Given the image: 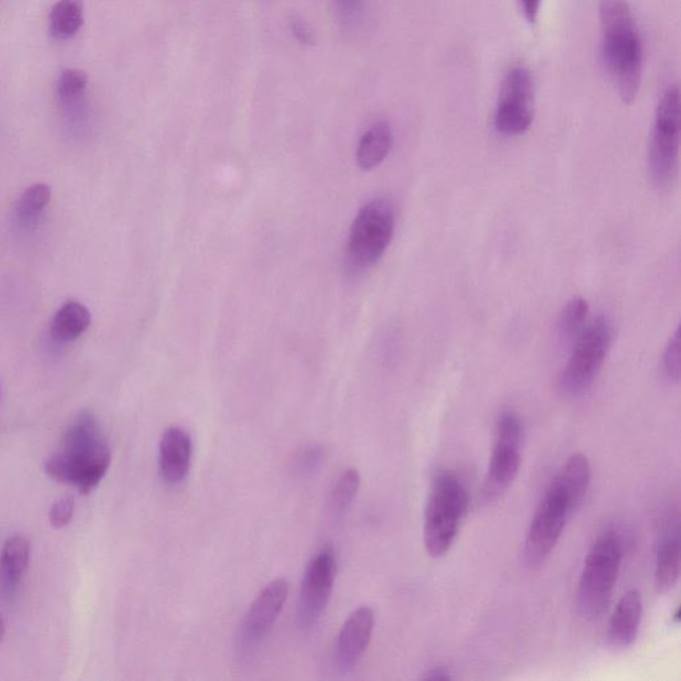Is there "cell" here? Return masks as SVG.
Masks as SVG:
<instances>
[{
    "label": "cell",
    "instance_id": "cell-33",
    "mask_svg": "<svg viewBox=\"0 0 681 681\" xmlns=\"http://www.w3.org/2000/svg\"><path fill=\"white\" fill-rule=\"evenodd\" d=\"M672 620H674V623H679L680 622V607H678V610H676L675 615L672 616Z\"/></svg>",
    "mask_w": 681,
    "mask_h": 681
},
{
    "label": "cell",
    "instance_id": "cell-20",
    "mask_svg": "<svg viewBox=\"0 0 681 681\" xmlns=\"http://www.w3.org/2000/svg\"><path fill=\"white\" fill-rule=\"evenodd\" d=\"M84 23L83 0H58L50 14V32L55 39L67 40L78 34Z\"/></svg>",
    "mask_w": 681,
    "mask_h": 681
},
{
    "label": "cell",
    "instance_id": "cell-29",
    "mask_svg": "<svg viewBox=\"0 0 681 681\" xmlns=\"http://www.w3.org/2000/svg\"><path fill=\"white\" fill-rule=\"evenodd\" d=\"M322 453L317 447H310L306 450L300 459V467L304 470H312L317 467L318 462L321 461Z\"/></svg>",
    "mask_w": 681,
    "mask_h": 681
},
{
    "label": "cell",
    "instance_id": "cell-12",
    "mask_svg": "<svg viewBox=\"0 0 681 681\" xmlns=\"http://www.w3.org/2000/svg\"><path fill=\"white\" fill-rule=\"evenodd\" d=\"M289 594V583L276 579L261 591L241 623L236 638V652L241 660L252 659L272 630L284 608Z\"/></svg>",
    "mask_w": 681,
    "mask_h": 681
},
{
    "label": "cell",
    "instance_id": "cell-15",
    "mask_svg": "<svg viewBox=\"0 0 681 681\" xmlns=\"http://www.w3.org/2000/svg\"><path fill=\"white\" fill-rule=\"evenodd\" d=\"M643 618V599L639 591L631 590L623 595L612 612L608 624V643L615 650H627L638 638Z\"/></svg>",
    "mask_w": 681,
    "mask_h": 681
},
{
    "label": "cell",
    "instance_id": "cell-10",
    "mask_svg": "<svg viewBox=\"0 0 681 681\" xmlns=\"http://www.w3.org/2000/svg\"><path fill=\"white\" fill-rule=\"evenodd\" d=\"M535 116V86L525 66L511 67L503 78L494 114L499 135L517 137L530 130Z\"/></svg>",
    "mask_w": 681,
    "mask_h": 681
},
{
    "label": "cell",
    "instance_id": "cell-23",
    "mask_svg": "<svg viewBox=\"0 0 681 681\" xmlns=\"http://www.w3.org/2000/svg\"><path fill=\"white\" fill-rule=\"evenodd\" d=\"M360 486L361 477L357 470H345L338 478L332 498H330V506H332V511L337 517H342V515L348 513L357 497Z\"/></svg>",
    "mask_w": 681,
    "mask_h": 681
},
{
    "label": "cell",
    "instance_id": "cell-27",
    "mask_svg": "<svg viewBox=\"0 0 681 681\" xmlns=\"http://www.w3.org/2000/svg\"><path fill=\"white\" fill-rule=\"evenodd\" d=\"M289 30L297 42L304 44V46H313L314 42H316L312 28L300 16H292L289 19Z\"/></svg>",
    "mask_w": 681,
    "mask_h": 681
},
{
    "label": "cell",
    "instance_id": "cell-13",
    "mask_svg": "<svg viewBox=\"0 0 681 681\" xmlns=\"http://www.w3.org/2000/svg\"><path fill=\"white\" fill-rule=\"evenodd\" d=\"M376 624L372 608H357L346 619L336 644V663L341 671L348 672L357 666L368 650Z\"/></svg>",
    "mask_w": 681,
    "mask_h": 681
},
{
    "label": "cell",
    "instance_id": "cell-11",
    "mask_svg": "<svg viewBox=\"0 0 681 681\" xmlns=\"http://www.w3.org/2000/svg\"><path fill=\"white\" fill-rule=\"evenodd\" d=\"M337 574L332 547H324L306 566L298 595L297 619L304 631L312 630L328 607Z\"/></svg>",
    "mask_w": 681,
    "mask_h": 681
},
{
    "label": "cell",
    "instance_id": "cell-7",
    "mask_svg": "<svg viewBox=\"0 0 681 681\" xmlns=\"http://www.w3.org/2000/svg\"><path fill=\"white\" fill-rule=\"evenodd\" d=\"M612 341L614 326L603 316L595 318L579 333L560 377V389L567 397L583 396L594 385Z\"/></svg>",
    "mask_w": 681,
    "mask_h": 681
},
{
    "label": "cell",
    "instance_id": "cell-30",
    "mask_svg": "<svg viewBox=\"0 0 681 681\" xmlns=\"http://www.w3.org/2000/svg\"><path fill=\"white\" fill-rule=\"evenodd\" d=\"M337 3L346 18H354L361 10L362 0H337Z\"/></svg>",
    "mask_w": 681,
    "mask_h": 681
},
{
    "label": "cell",
    "instance_id": "cell-32",
    "mask_svg": "<svg viewBox=\"0 0 681 681\" xmlns=\"http://www.w3.org/2000/svg\"><path fill=\"white\" fill-rule=\"evenodd\" d=\"M4 634H6V623H4L3 616L0 615V643H2Z\"/></svg>",
    "mask_w": 681,
    "mask_h": 681
},
{
    "label": "cell",
    "instance_id": "cell-9",
    "mask_svg": "<svg viewBox=\"0 0 681 681\" xmlns=\"http://www.w3.org/2000/svg\"><path fill=\"white\" fill-rule=\"evenodd\" d=\"M522 423L513 411L499 415L493 454L482 487L483 501L501 498L513 485L521 467Z\"/></svg>",
    "mask_w": 681,
    "mask_h": 681
},
{
    "label": "cell",
    "instance_id": "cell-16",
    "mask_svg": "<svg viewBox=\"0 0 681 681\" xmlns=\"http://www.w3.org/2000/svg\"><path fill=\"white\" fill-rule=\"evenodd\" d=\"M680 578V529L679 518L671 519L664 526L655 556V584L659 592L666 594L678 584Z\"/></svg>",
    "mask_w": 681,
    "mask_h": 681
},
{
    "label": "cell",
    "instance_id": "cell-18",
    "mask_svg": "<svg viewBox=\"0 0 681 681\" xmlns=\"http://www.w3.org/2000/svg\"><path fill=\"white\" fill-rule=\"evenodd\" d=\"M393 148V131L389 123H374L362 135L357 147V164L364 171H372L386 160Z\"/></svg>",
    "mask_w": 681,
    "mask_h": 681
},
{
    "label": "cell",
    "instance_id": "cell-31",
    "mask_svg": "<svg viewBox=\"0 0 681 681\" xmlns=\"http://www.w3.org/2000/svg\"><path fill=\"white\" fill-rule=\"evenodd\" d=\"M422 679L430 681H447L453 680V676L450 675L449 670L445 667H434L427 671Z\"/></svg>",
    "mask_w": 681,
    "mask_h": 681
},
{
    "label": "cell",
    "instance_id": "cell-24",
    "mask_svg": "<svg viewBox=\"0 0 681 681\" xmlns=\"http://www.w3.org/2000/svg\"><path fill=\"white\" fill-rule=\"evenodd\" d=\"M88 86V75L78 68H67L59 76L56 92L60 102L66 106L78 103L83 98Z\"/></svg>",
    "mask_w": 681,
    "mask_h": 681
},
{
    "label": "cell",
    "instance_id": "cell-8",
    "mask_svg": "<svg viewBox=\"0 0 681 681\" xmlns=\"http://www.w3.org/2000/svg\"><path fill=\"white\" fill-rule=\"evenodd\" d=\"M680 131V92L671 86L656 107L648 159L652 180L659 188L670 187L678 175Z\"/></svg>",
    "mask_w": 681,
    "mask_h": 681
},
{
    "label": "cell",
    "instance_id": "cell-2",
    "mask_svg": "<svg viewBox=\"0 0 681 681\" xmlns=\"http://www.w3.org/2000/svg\"><path fill=\"white\" fill-rule=\"evenodd\" d=\"M111 465V450L94 414L84 411L68 427L63 449L48 458L44 471L56 482L91 493L102 482Z\"/></svg>",
    "mask_w": 681,
    "mask_h": 681
},
{
    "label": "cell",
    "instance_id": "cell-34",
    "mask_svg": "<svg viewBox=\"0 0 681 681\" xmlns=\"http://www.w3.org/2000/svg\"><path fill=\"white\" fill-rule=\"evenodd\" d=\"M0 392H2V388H0Z\"/></svg>",
    "mask_w": 681,
    "mask_h": 681
},
{
    "label": "cell",
    "instance_id": "cell-4",
    "mask_svg": "<svg viewBox=\"0 0 681 681\" xmlns=\"http://www.w3.org/2000/svg\"><path fill=\"white\" fill-rule=\"evenodd\" d=\"M623 541L614 530L604 531L584 559L578 587V610L583 618L596 620L610 606L620 566L623 562Z\"/></svg>",
    "mask_w": 681,
    "mask_h": 681
},
{
    "label": "cell",
    "instance_id": "cell-14",
    "mask_svg": "<svg viewBox=\"0 0 681 681\" xmlns=\"http://www.w3.org/2000/svg\"><path fill=\"white\" fill-rule=\"evenodd\" d=\"M193 442L188 431L173 426L165 430L159 445V470L169 486L183 482L191 469Z\"/></svg>",
    "mask_w": 681,
    "mask_h": 681
},
{
    "label": "cell",
    "instance_id": "cell-25",
    "mask_svg": "<svg viewBox=\"0 0 681 681\" xmlns=\"http://www.w3.org/2000/svg\"><path fill=\"white\" fill-rule=\"evenodd\" d=\"M663 372L668 380L679 382L680 380V330L672 334L666 350L663 354Z\"/></svg>",
    "mask_w": 681,
    "mask_h": 681
},
{
    "label": "cell",
    "instance_id": "cell-28",
    "mask_svg": "<svg viewBox=\"0 0 681 681\" xmlns=\"http://www.w3.org/2000/svg\"><path fill=\"white\" fill-rule=\"evenodd\" d=\"M523 14L530 24L537 23L541 12L542 0H519Z\"/></svg>",
    "mask_w": 681,
    "mask_h": 681
},
{
    "label": "cell",
    "instance_id": "cell-17",
    "mask_svg": "<svg viewBox=\"0 0 681 681\" xmlns=\"http://www.w3.org/2000/svg\"><path fill=\"white\" fill-rule=\"evenodd\" d=\"M31 543L23 535H12L0 555V596L12 598L18 592L30 563Z\"/></svg>",
    "mask_w": 681,
    "mask_h": 681
},
{
    "label": "cell",
    "instance_id": "cell-19",
    "mask_svg": "<svg viewBox=\"0 0 681 681\" xmlns=\"http://www.w3.org/2000/svg\"><path fill=\"white\" fill-rule=\"evenodd\" d=\"M91 325V313L78 301H68L56 312L51 336L58 342H71L82 336Z\"/></svg>",
    "mask_w": 681,
    "mask_h": 681
},
{
    "label": "cell",
    "instance_id": "cell-21",
    "mask_svg": "<svg viewBox=\"0 0 681 681\" xmlns=\"http://www.w3.org/2000/svg\"><path fill=\"white\" fill-rule=\"evenodd\" d=\"M51 200V188L47 184H34L24 191L18 203V219L20 223L31 227L36 223L40 213Z\"/></svg>",
    "mask_w": 681,
    "mask_h": 681
},
{
    "label": "cell",
    "instance_id": "cell-26",
    "mask_svg": "<svg viewBox=\"0 0 681 681\" xmlns=\"http://www.w3.org/2000/svg\"><path fill=\"white\" fill-rule=\"evenodd\" d=\"M74 511H75L74 497H71V495H67V497L58 499V501H56L54 505L51 506L50 510L51 525L56 527V529H63V527H66L68 523L71 522L72 517H74Z\"/></svg>",
    "mask_w": 681,
    "mask_h": 681
},
{
    "label": "cell",
    "instance_id": "cell-3",
    "mask_svg": "<svg viewBox=\"0 0 681 681\" xmlns=\"http://www.w3.org/2000/svg\"><path fill=\"white\" fill-rule=\"evenodd\" d=\"M469 503V493L457 473L441 470L434 475L423 522V543L430 556L442 558L451 550Z\"/></svg>",
    "mask_w": 681,
    "mask_h": 681
},
{
    "label": "cell",
    "instance_id": "cell-6",
    "mask_svg": "<svg viewBox=\"0 0 681 681\" xmlns=\"http://www.w3.org/2000/svg\"><path fill=\"white\" fill-rule=\"evenodd\" d=\"M580 509L556 479H552L527 530L525 560L530 568L541 567L562 538L567 522Z\"/></svg>",
    "mask_w": 681,
    "mask_h": 681
},
{
    "label": "cell",
    "instance_id": "cell-22",
    "mask_svg": "<svg viewBox=\"0 0 681 681\" xmlns=\"http://www.w3.org/2000/svg\"><path fill=\"white\" fill-rule=\"evenodd\" d=\"M588 313H590V306L584 298L574 297L568 301L562 314H560V336L564 340L574 341L579 333L586 328Z\"/></svg>",
    "mask_w": 681,
    "mask_h": 681
},
{
    "label": "cell",
    "instance_id": "cell-1",
    "mask_svg": "<svg viewBox=\"0 0 681 681\" xmlns=\"http://www.w3.org/2000/svg\"><path fill=\"white\" fill-rule=\"evenodd\" d=\"M602 58L624 104L638 98L644 50L638 24L627 0H598Z\"/></svg>",
    "mask_w": 681,
    "mask_h": 681
},
{
    "label": "cell",
    "instance_id": "cell-5",
    "mask_svg": "<svg viewBox=\"0 0 681 681\" xmlns=\"http://www.w3.org/2000/svg\"><path fill=\"white\" fill-rule=\"evenodd\" d=\"M396 228L393 204L376 199L358 211L346 245L345 269L350 277L370 271L385 255Z\"/></svg>",
    "mask_w": 681,
    "mask_h": 681
}]
</instances>
